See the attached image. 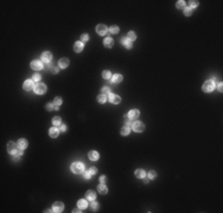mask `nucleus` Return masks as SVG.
<instances>
[{"instance_id":"obj_3","label":"nucleus","mask_w":223,"mask_h":213,"mask_svg":"<svg viewBox=\"0 0 223 213\" xmlns=\"http://www.w3.org/2000/svg\"><path fill=\"white\" fill-rule=\"evenodd\" d=\"M71 170L72 173H82L84 170V166L81 162H74L71 165Z\"/></svg>"},{"instance_id":"obj_37","label":"nucleus","mask_w":223,"mask_h":213,"mask_svg":"<svg viewBox=\"0 0 223 213\" xmlns=\"http://www.w3.org/2000/svg\"><path fill=\"white\" fill-rule=\"evenodd\" d=\"M83 176H84V179H85V180H89V179H90V176H91V174L89 173V170H88V172H83Z\"/></svg>"},{"instance_id":"obj_8","label":"nucleus","mask_w":223,"mask_h":213,"mask_svg":"<svg viewBox=\"0 0 223 213\" xmlns=\"http://www.w3.org/2000/svg\"><path fill=\"white\" fill-rule=\"evenodd\" d=\"M120 42H121V44H122V45H124L126 49H128V50H129V49H132V42L129 40V38H128V37H122Z\"/></svg>"},{"instance_id":"obj_6","label":"nucleus","mask_w":223,"mask_h":213,"mask_svg":"<svg viewBox=\"0 0 223 213\" xmlns=\"http://www.w3.org/2000/svg\"><path fill=\"white\" fill-rule=\"evenodd\" d=\"M144 129H145V126H144V123H143V122L135 121V122L133 123V130H134V132L140 133V132H143Z\"/></svg>"},{"instance_id":"obj_7","label":"nucleus","mask_w":223,"mask_h":213,"mask_svg":"<svg viewBox=\"0 0 223 213\" xmlns=\"http://www.w3.org/2000/svg\"><path fill=\"white\" fill-rule=\"evenodd\" d=\"M107 31H108V29H107V26H106V25H103V24H100V25H97V26H96V32H97L100 36L106 34V33H107Z\"/></svg>"},{"instance_id":"obj_32","label":"nucleus","mask_w":223,"mask_h":213,"mask_svg":"<svg viewBox=\"0 0 223 213\" xmlns=\"http://www.w3.org/2000/svg\"><path fill=\"white\" fill-rule=\"evenodd\" d=\"M191 13H192V9L191 7H185L184 9V14L185 16H191Z\"/></svg>"},{"instance_id":"obj_23","label":"nucleus","mask_w":223,"mask_h":213,"mask_svg":"<svg viewBox=\"0 0 223 213\" xmlns=\"http://www.w3.org/2000/svg\"><path fill=\"white\" fill-rule=\"evenodd\" d=\"M97 191H98V192H100L101 194H106L108 189H107V187H106V186H104L103 183H101V185H98V187H97Z\"/></svg>"},{"instance_id":"obj_48","label":"nucleus","mask_w":223,"mask_h":213,"mask_svg":"<svg viewBox=\"0 0 223 213\" xmlns=\"http://www.w3.org/2000/svg\"><path fill=\"white\" fill-rule=\"evenodd\" d=\"M100 181H101V182H104V181H106V176H101V178H100Z\"/></svg>"},{"instance_id":"obj_42","label":"nucleus","mask_w":223,"mask_h":213,"mask_svg":"<svg viewBox=\"0 0 223 213\" xmlns=\"http://www.w3.org/2000/svg\"><path fill=\"white\" fill-rule=\"evenodd\" d=\"M190 6H191V9L192 7H197L198 6V1H190Z\"/></svg>"},{"instance_id":"obj_40","label":"nucleus","mask_w":223,"mask_h":213,"mask_svg":"<svg viewBox=\"0 0 223 213\" xmlns=\"http://www.w3.org/2000/svg\"><path fill=\"white\" fill-rule=\"evenodd\" d=\"M32 78H33V81H36V82H39V81H40V75H39V73H36V75H35V76H33Z\"/></svg>"},{"instance_id":"obj_31","label":"nucleus","mask_w":223,"mask_h":213,"mask_svg":"<svg viewBox=\"0 0 223 213\" xmlns=\"http://www.w3.org/2000/svg\"><path fill=\"white\" fill-rule=\"evenodd\" d=\"M128 38H129V40L132 42V40H135V38H137V34L133 32V31H131L129 33H128V36H127Z\"/></svg>"},{"instance_id":"obj_14","label":"nucleus","mask_w":223,"mask_h":213,"mask_svg":"<svg viewBox=\"0 0 223 213\" xmlns=\"http://www.w3.org/2000/svg\"><path fill=\"white\" fill-rule=\"evenodd\" d=\"M32 88H35V86H33V81H31V79L25 81V83H24V89L29 91V90H31Z\"/></svg>"},{"instance_id":"obj_18","label":"nucleus","mask_w":223,"mask_h":213,"mask_svg":"<svg viewBox=\"0 0 223 213\" xmlns=\"http://www.w3.org/2000/svg\"><path fill=\"white\" fill-rule=\"evenodd\" d=\"M18 146H19L20 149H25V148L27 147V141H26L25 139H20V140L18 141Z\"/></svg>"},{"instance_id":"obj_43","label":"nucleus","mask_w":223,"mask_h":213,"mask_svg":"<svg viewBox=\"0 0 223 213\" xmlns=\"http://www.w3.org/2000/svg\"><path fill=\"white\" fill-rule=\"evenodd\" d=\"M96 172H97V169H96V168H95V167H91V168H90V169H89V173H90V174H91V175H94V174H95V173H96Z\"/></svg>"},{"instance_id":"obj_1","label":"nucleus","mask_w":223,"mask_h":213,"mask_svg":"<svg viewBox=\"0 0 223 213\" xmlns=\"http://www.w3.org/2000/svg\"><path fill=\"white\" fill-rule=\"evenodd\" d=\"M18 147H19V146H17L14 142H9V145H7V150H9V153H11V154L22 155L23 152H22V149H18Z\"/></svg>"},{"instance_id":"obj_2","label":"nucleus","mask_w":223,"mask_h":213,"mask_svg":"<svg viewBox=\"0 0 223 213\" xmlns=\"http://www.w3.org/2000/svg\"><path fill=\"white\" fill-rule=\"evenodd\" d=\"M214 89H215V82H214L212 79L206 81V82L203 84V91H205V92H211Z\"/></svg>"},{"instance_id":"obj_44","label":"nucleus","mask_w":223,"mask_h":213,"mask_svg":"<svg viewBox=\"0 0 223 213\" xmlns=\"http://www.w3.org/2000/svg\"><path fill=\"white\" fill-rule=\"evenodd\" d=\"M51 72H52V73H57V72H58V68H57V66H52V68H51Z\"/></svg>"},{"instance_id":"obj_27","label":"nucleus","mask_w":223,"mask_h":213,"mask_svg":"<svg viewBox=\"0 0 223 213\" xmlns=\"http://www.w3.org/2000/svg\"><path fill=\"white\" fill-rule=\"evenodd\" d=\"M131 133V129H129V127H124L122 129H121V135H128Z\"/></svg>"},{"instance_id":"obj_11","label":"nucleus","mask_w":223,"mask_h":213,"mask_svg":"<svg viewBox=\"0 0 223 213\" xmlns=\"http://www.w3.org/2000/svg\"><path fill=\"white\" fill-rule=\"evenodd\" d=\"M31 68L35 70H40L43 68V64L40 60H33V62H31Z\"/></svg>"},{"instance_id":"obj_22","label":"nucleus","mask_w":223,"mask_h":213,"mask_svg":"<svg viewBox=\"0 0 223 213\" xmlns=\"http://www.w3.org/2000/svg\"><path fill=\"white\" fill-rule=\"evenodd\" d=\"M77 205H78V207H80V208L84 209V208H87V206H88V202H87V201H85L84 199H81V200H78Z\"/></svg>"},{"instance_id":"obj_34","label":"nucleus","mask_w":223,"mask_h":213,"mask_svg":"<svg viewBox=\"0 0 223 213\" xmlns=\"http://www.w3.org/2000/svg\"><path fill=\"white\" fill-rule=\"evenodd\" d=\"M131 121H132V120L128 117V115H126V116L124 117V122H125L126 126H129V124H131Z\"/></svg>"},{"instance_id":"obj_13","label":"nucleus","mask_w":223,"mask_h":213,"mask_svg":"<svg viewBox=\"0 0 223 213\" xmlns=\"http://www.w3.org/2000/svg\"><path fill=\"white\" fill-rule=\"evenodd\" d=\"M58 65H59L61 69H65V68H68V65H69V59H67V58H62V59H59Z\"/></svg>"},{"instance_id":"obj_21","label":"nucleus","mask_w":223,"mask_h":213,"mask_svg":"<svg viewBox=\"0 0 223 213\" xmlns=\"http://www.w3.org/2000/svg\"><path fill=\"white\" fill-rule=\"evenodd\" d=\"M114 45V42H113V39H112V38H106L104 39V46L106 47H112V46H113Z\"/></svg>"},{"instance_id":"obj_30","label":"nucleus","mask_w":223,"mask_h":213,"mask_svg":"<svg viewBox=\"0 0 223 213\" xmlns=\"http://www.w3.org/2000/svg\"><path fill=\"white\" fill-rule=\"evenodd\" d=\"M177 9H185V1L180 0V1H177Z\"/></svg>"},{"instance_id":"obj_45","label":"nucleus","mask_w":223,"mask_h":213,"mask_svg":"<svg viewBox=\"0 0 223 213\" xmlns=\"http://www.w3.org/2000/svg\"><path fill=\"white\" fill-rule=\"evenodd\" d=\"M19 156H20V155H19ZM19 156H16V155H14V156L12 158V160H13V161H19V159H20Z\"/></svg>"},{"instance_id":"obj_20","label":"nucleus","mask_w":223,"mask_h":213,"mask_svg":"<svg viewBox=\"0 0 223 213\" xmlns=\"http://www.w3.org/2000/svg\"><path fill=\"white\" fill-rule=\"evenodd\" d=\"M85 198L88 199V200H90V201H93V200H95V198H96V194L93 192V191H88L87 192V194H85Z\"/></svg>"},{"instance_id":"obj_9","label":"nucleus","mask_w":223,"mask_h":213,"mask_svg":"<svg viewBox=\"0 0 223 213\" xmlns=\"http://www.w3.org/2000/svg\"><path fill=\"white\" fill-rule=\"evenodd\" d=\"M127 115H128V117H129L131 120H137V119L140 116V113H139L138 109H133V110H131Z\"/></svg>"},{"instance_id":"obj_12","label":"nucleus","mask_w":223,"mask_h":213,"mask_svg":"<svg viewBox=\"0 0 223 213\" xmlns=\"http://www.w3.org/2000/svg\"><path fill=\"white\" fill-rule=\"evenodd\" d=\"M51 58H52V55L50 52H44L42 55V60L45 62V63H50L51 62Z\"/></svg>"},{"instance_id":"obj_10","label":"nucleus","mask_w":223,"mask_h":213,"mask_svg":"<svg viewBox=\"0 0 223 213\" xmlns=\"http://www.w3.org/2000/svg\"><path fill=\"white\" fill-rule=\"evenodd\" d=\"M63 208H64V205H63L61 201L55 202V204H54V206H52L54 212H62V211H63Z\"/></svg>"},{"instance_id":"obj_19","label":"nucleus","mask_w":223,"mask_h":213,"mask_svg":"<svg viewBox=\"0 0 223 213\" xmlns=\"http://www.w3.org/2000/svg\"><path fill=\"white\" fill-rule=\"evenodd\" d=\"M89 159H90L91 161H96V160L98 159V153L95 152V150H91V152L89 153Z\"/></svg>"},{"instance_id":"obj_25","label":"nucleus","mask_w":223,"mask_h":213,"mask_svg":"<svg viewBox=\"0 0 223 213\" xmlns=\"http://www.w3.org/2000/svg\"><path fill=\"white\" fill-rule=\"evenodd\" d=\"M109 32H110V33H114V34H116V33L119 32V26H116V25H113V26H110V29H109Z\"/></svg>"},{"instance_id":"obj_26","label":"nucleus","mask_w":223,"mask_h":213,"mask_svg":"<svg viewBox=\"0 0 223 213\" xmlns=\"http://www.w3.org/2000/svg\"><path fill=\"white\" fill-rule=\"evenodd\" d=\"M52 124L54 126H59L61 124V117L59 116H55L52 119Z\"/></svg>"},{"instance_id":"obj_46","label":"nucleus","mask_w":223,"mask_h":213,"mask_svg":"<svg viewBox=\"0 0 223 213\" xmlns=\"http://www.w3.org/2000/svg\"><path fill=\"white\" fill-rule=\"evenodd\" d=\"M217 89H218L219 91H222V89H223V88H222V83H218V88H217Z\"/></svg>"},{"instance_id":"obj_16","label":"nucleus","mask_w":223,"mask_h":213,"mask_svg":"<svg viewBox=\"0 0 223 213\" xmlns=\"http://www.w3.org/2000/svg\"><path fill=\"white\" fill-rule=\"evenodd\" d=\"M121 81H122V76L119 75V73H115L113 77H112V82H113L114 84H118V83H120Z\"/></svg>"},{"instance_id":"obj_5","label":"nucleus","mask_w":223,"mask_h":213,"mask_svg":"<svg viewBox=\"0 0 223 213\" xmlns=\"http://www.w3.org/2000/svg\"><path fill=\"white\" fill-rule=\"evenodd\" d=\"M108 101L113 104H119L121 102V98L118 96V95H114V94H109L108 95Z\"/></svg>"},{"instance_id":"obj_38","label":"nucleus","mask_w":223,"mask_h":213,"mask_svg":"<svg viewBox=\"0 0 223 213\" xmlns=\"http://www.w3.org/2000/svg\"><path fill=\"white\" fill-rule=\"evenodd\" d=\"M55 105H61L62 104V99L59 98V97H56L55 98V103H54Z\"/></svg>"},{"instance_id":"obj_33","label":"nucleus","mask_w":223,"mask_h":213,"mask_svg":"<svg viewBox=\"0 0 223 213\" xmlns=\"http://www.w3.org/2000/svg\"><path fill=\"white\" fill-rule=\"evenodd\" d=\"M102 94H103V95H109V94H110V89H109L108 86H103V88H102Z\"/></svg>"},{"instance_id":"obj_36","label":"nucleus","mask_w":223,"mask_h":213,"mask_svg":"<svg viewBox=\"0 0 223 213\" xmlns=\"http://www.w3.org/2000/svg\"><path fill=\"white\" fill-rule=\"evenodd\" d=\"M156 176H157V173H156L154 170H151V172L148 173V178H150V179H154Z\"/></svg>"},{"instance_id":"obj_24","label":"nucleus","mask_w":223,"mask_h":213,"mask_svg":"<svg viewBox=\"0 0 223 213\" xmlns=\"http://www.w3.org/2000/svg\"><path fill=\"white\" fill-rule=\"evenodd\" d=\"M135 176L139 178V179L145 178V172H144L143 169H137V170H135Z\"/></svg>"},{"instance_id":"obj_35","label":"nucleus","mask_w":223,"mask_h":213,"mask_svg":"<svg viewBox=\"0 0 223 213\" xmlns=\"http://www.w3.org/2000/svg\"><path fill=\"white\" fill-rule=\"evenodd\" d=\"M46 109H48L49 111H51L52 109H55V104H54V103H48V104H46Z\"/></svg>"},{"instance_id":"obj_49","label":"nucleus","mask_w":223,"mask_h":213,"mask_svg":"<svg viewBox=\"0 0 223 213\" xmlns=\"http://www.w3.org/2000/svg\"><path fill=\"white\" fill-rule=\"evenodd\" d=\"M72 212H74V213H78V212H81V211H80V207H78V208H74Z\"/></svg>"},{"instance_id":"obj_28","label":"nucleus","mask_w":223,"mask_h":213,"mask_svg":"<svg viewBox=\"0 0 223 213\" xmlns=\"http://www.w3.org/2000/svg\"><path fill=\"white\" fill-rule=\"evenodd\" d=\"M102 77H103L104 79H109V78H112V73H110L109 71H103V72H102Z\"/></svg>"},{"instance_id":"obj_15","label":"nucleus","mask_w":223,"mask_h":213,"mask_svg":"<svg viewBox=\"0 0 223 213\" xmlns=\"http://www.w3.org/2000/svg\"><path fill=\"white\" fill-rule=\"evenodd\" d=\"M49 134H50V136H51V137H57V136H58V134H59V130H58L56 127H52V128H50Z\"/></svg>"},{"instance_id":"obj_39","label":"nucleus","mask_w":223,"mask_h":213,"mask_svg":"<svg viewBox=\"0 0 223 213\" xmlns=\"http://www.w3.org/2000/svg\"><path fill=\"white\" fill-rule=\"evenodd\" d=\"M81 39H82L83 42H87V40L89 39V36H88L87 33H84V34H82V36H81Z\"/></svg>"},{"instance_id":"obj_4","label":"nucleus","mask_w":223,"mask_h":213,"mask_svg":"<svg viewBox=\"0 0 223 213\" xmlns=\"http://www.w3.org/2000/svg\"><path fill=\"white\" fill-rule=\"evenodd\" d=\"M33 89H35V92L38 94V95H43V94L46 91V86H45V84H43V83L36 84V86H35Z\"/></svg>"},{"instance_id":"obj_41","label":"nucleus","mask_w":223,"mask_h":213,"mask_svg":"<svg viewBox=\"0 0 223 213\" xmlns=\"http://www.w3.org/2000/svg\"><path fill=\"white\" fill-rule=\"evenodd\" d=\"M91 208H93V209H97V208H98V204L95 202L94 200H93V202H91Z\"/></svg>"},{"instance_id":"obj_17","label":"nucleus","mask_w":223,"mask_h":213,"mask_svg":"<svg viewBox=\"0 0 223 213\" xmlns=\"http://www.w3.org/2000/svg\"><path fill=\"white\" fill-rule=\"evenodd\" d=\"M74 50H75V52H81V51L83 50V43H81V42L75 43V45H74Z\"/></svg>"},{"instance_id":"obj_29","label":"nucleus","mask_w":223,"mask_h":213,"mask_svg":"<svg viewBox=\"0 0 223 213\" xmlns=\"http://www.w3.org/2000/svg\"><path fill=\"white\" fill-rule=\"evenodd\" d=\"M106 95H103V94H101L98 97H97V101H98V103H104L106 102Z\"/></svg>"},{"instance_id":"obj_47","label":"nucleus","mask_w":223,"mask_h":213,"mask_svg":"<svg viewBox=\"0 0 223 213\" xmlns=\"http://www.w3.org/2000/svg\"><path fill=\"white\" fill-rule=\"evenodd\" d=\"M61 130H62V132H65V130H67V127H65V126H61Z\"/></svg>"}]
</instances>
